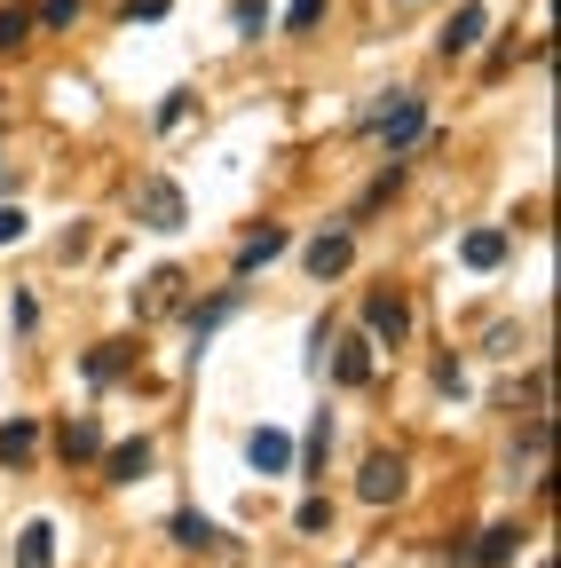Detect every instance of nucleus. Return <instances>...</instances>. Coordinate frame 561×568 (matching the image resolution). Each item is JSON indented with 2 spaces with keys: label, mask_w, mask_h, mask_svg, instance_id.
<instances>
[{
  "label": "nucleus",
  "mask_w": 561,
  "mask_h": 568,
  "mask_svg": "<svg viewBox=\"0 0 561 568\" xmlns=\"http://www.w3.org/2000/svg\"><path fill=\"white\" fill-rule=\"evenodd\" d=\"M372 126H380V142H388V159H403L419 134H428V103H419L411 88H395L380 111H372Z\"/></svg>",
  "instance_id": "2"
},
{
  "label": "nucleus",
  "mask_w": 561,
  "mask_h": 568,
  "mask_svg": "<svg viewBox=\"0 0 561 568\" xmlns=\"http://www.w3.org/2000/svg\"><path fill=\"white\" fill-rule=\"evenodd\" d=\"M538 568H553V560H538Z\"/></svg>",
  "instance_id": "31"
},
{
  "label": "nucleus",
  "mask_w": 561,
  "mask_h": 568,
  "mask_svg": "<svg viewBox=\"0 0 561 568\" xmlns=\"http://www.w3.org/2000/svg\"><path fill=\"white\" fill-rule=\"evenodd\" d=\"M167 537L182 552H222V521H206V514H167Z\"/></svg>",
  "instance_id": "13"
},
{
  "label": "nucleus",
  "mask_w": 561,
  "mask_h": 568,
  "mask_svg": "<svg viewBox=\"0 0 561 568\" xmlns=\"http://www.w3.org/2000/svg\"><path fill=\"white\" fill-rule=\"evenodd\" d=\"M56 458H63V466H88V458H103V426H96V418H63Z\"/></svg>",
  "instance_id": "11"
},
{
  "label": "nucleus",
  "mask_w": 561,
  "mask_h": 568,
  "mask_svg": "<svg viewBox=\"0 0 561 568\" xmlns=\"http://www.w3.org/2000/svg\"><path fill=\"white\" fill-rule=\"evenodd\" d=\"M403 481H411V466H403L395 450H372V458H364V474H357V497H364V506H395Z\"/></svg>",
  "instance_id": "3"
},
{
  "label": "nucleus",
  "mask_w": 561,
  "mask_h": 568,
  "mask_svg": "<svg viewBox=\"0 0 561 568\" xmlns=\"http://www.w3.org/2000/svg\"><path fill=\"white\" fill-rule=\"evenodd\" d=\"M134 222L159 230V237L190 230V197H182V182H174V174H143V182H134Z\"/></svg>",
  "instance_id": "1"
},
{
  "label": "nucleus",
  "mask_w": 561,
  "mask_h": 568,
  "mask_svg": "<svg viewBox=\"0 0 561 568\" xmlns=\"http://www.w3.org/2000/svg\"><path fill=\"white\" fill-rule=\"evenodd\" d=\"M127 364H134V339H103V347H96V355H88V364H80V372H88V379H96V387H111V379H119V372H127Z\"/></svg>",
  "instance_id": "18"
},
{
  "label": "nucleus",
  "mask_w": 561,
  "mask_h": 568,
  "mask_svg": "<svg viewBox=\"0 0 561 568\" xmlns=\"http://www.w3.org/2000/svg\"><path fill=\"white\" fill-rule=\"evenodd\" d=\"M324 443H332V410H317V426H309V450H301V466H317V458H324Z\"/></svg>",
  "instance_id": "25"
},
{
  "label": "nucleus",
  "mask_w": 561,
  "mask_h": 568,
  "mask_svg": "<svg viewBox=\"0 0 561 568\" xmlns=\"http://www.w3.org/2000/svg\"><path fill=\"white\" fill-rule=\"evenodd\" d=\"M261 24H269V0H238V32L261 40Z\"/></svg>",
  "instance_id": "23"
},
{
  "label": "nucleus",
  "mask_w": 561,
  "mask_h": 568,
  "mask_svg": "<svg viewBox=\"0 0 561 568\" xmlns=\"http://www.w3.org/2000/svg\"><path fill=\"white\" fill-rule=\"evenodd\" d=\"M174 9V0H127V24H159Z\"/></svg>",
  "instance_id": "26"
},
{
  "label": "nucleus",
  "mask_w": 561,
  "mask_h": 568,
  "mask_svg": "<svg viewBox=\"0 0 561 568\" xmlns=\"http://www.w3.org/2000/svg\"><path fill=\"white\" fill-rule=\"evenodd\" d=\"M159 466V450H151V435H134V443H119V450H103V481H143Z\"/></svg>",
  "instance_id": "10"
},
{
  "label": "nucleus",
  "mask_w": 561,
  "mask_h": 568,
  "mask_svg": "<svg viewBox=\"0 0 561 568\" xmlns=\"http://www.w3.org/2000/svg\"><path fill=\"white\" fill-rule=\"evenodd\" d=\"M348 261H357V237H348V230H324L309 245V276H348Z\"/></svg>",
  "instance_id": "14"
},
{
  "label": "nucleus",
  "mask_w": 561,
  "mask_h": 568,
  "mask_svg": "<svg viewBox=\"0 0 561 568\" xmlns=\"http://www.w3.org/2000/svg\"><path fill=\"white\" fill-rule=\"evenodd\" d=\"M238 301H246V293H238V284H230V293H214V301H198V308H190V339L206 347V332H222V324L238 316Z\"/></svg>",
  "instance_id": "16"
},
{
  "label": "nucleus",
  "mask_w": 561,
  "mask_h": 568,
  "mask_svg": "<svg viewBox=\"0 0 561 568\" xmlns=\"http://www.w3.org/2000/svg\"><path fill=\"white\" fill-rule=\"evenodd\" d=\"M514 552H522V529H514V521H490L474 545H459V560H467V568H507Z\"/></svg>",
  "instance_id": "6"
},
{
  "label": "nucleus",
  "mask_w": 561,
  "mask_h": 568,
  "mask_svg": "<svg viewBox=\"0 0 561 568\" xmlns=\"http://www.w3.org/2000/svg\"><path fill=\"white\" fill-rule=\"evenodd\" d=\"M317 17H324V0H293V9H285V32H317Z\"/></svg>",
  "instance_id": "24"
},
{
  "label": "nucleus",
  "mask_w": 561,
  "mask_h": 568,
  "mask_svg": "<svg viewBox=\"0 0 561 568\" xmlns=\"http://www.w3.org/2000/svg\"><path fill=\"white\" fill-rule=\"evenodd\" d=\"M364 332H372V347H403L411 339V301L403 293H372L364 301Z\"/></svg>",
  "instance_id": "4"
},
{
  "label": "nucleus",
  "mask_w": 561,
  "mask_h": 568,
  "mask_svg": "<svg viewBox=\"0 0 561 568\" xmlns=\"http://www.w3.org/2000/svg\"><path fill=\"white\" fill-rule=\"evenodd\" d=\"M435 387H443V395H467V372L451 364V355H443V364H435Z\"/></svg>",
  "instance_id": "29"
},
{
  "label": "nucleus",
  "mask_w": 561,
  "mask_h": 568,
  "mask_svg": "<svg viewBox=\"0 0 561 568\" xmlns=\"http://www.w3.org/2000/svg\"><path fill=\"white\" fill-rule=\"evenodd\" d=\"M9 182H17V166H9V159H0V190H9Z\"/></svg>",
  "instance_id": "30"
},
{
  "label": "nucleus",
  "mask_w": 561,
  "mask_h": 568,
  "mask_svg": "<svg viewBox=\"0 0 561 568\" xmlns=\"http://www.w3.org/2000/svg\"><path fill=\"white\" fill-rule=\"evenodd\" d=\"M9 324H17V332H32V324H40V301H32V293H17V301H9Z\"/></svg>",
  "instance_id": "28"
},
{
  "label": "nucleus",
  "mask_w": 561,
  "mask_h": 568,
  "mask_svg": "<svg viewBox=\"0 0 561 568\" xmlns=\"http://www.w3.org/2000/svg\"><path fill=\"white\" fill-rule=\"evenodd\" d=\"M32 450H40V426H32V418H9V426H0V466H32Z\"/></svg>",
  "instance_id": "19"
},
{
  "label": "nucleus",
  "mask_w": 561,
  "mask_h": 568,
  "mask_svg": "<svg viewBox=\"0 0 561 568\" xmlns=\"http://www.w3.org/2000/svg\"><path fill=\"white\" fill-rule=\"evenodd\" d=\"M182 284H190L182 268H151L143 284H134V316H143V324H159V316H174V308H182Z\"/></svg>",
  "instance_id": "5"
},
{
  "label": "nucleus",
  "mask_w": 561,
  "mask_h": 568,
  "mask_svg": "<svg viewBox=\"0 0 561 568\" xmlns=\"http://www.w3.org/2000/svg\"><path fill=\"white\" fill-rule=\"evenodd\" d=\"M482 32H490V17H482V0H459V17L443 24V40H435V48H443V55L459 63V55H474V48H482Z\"/></svg>",
  "instance_id": "7"
},
{
  "label": "nucleus",
  "mask_w": 561,
  "mask_h": 568,
  "mask_svg": "<svg viewBox=\"0 0 561 568\" xmlns=\"http://www.w3.org/2000/svg\"><path fill=\"white\" fill-rule=\"evenodd\" d=\"M17 568H56V529L48 521H24L17 529Z\"/></svg>",
  "instance_id": "17"
},
{
  "label": "nucleus",
  "mask_w": 561,
  "mask_h": 568,
  "mask_svg": "<svg viewBox=\"0 0 561 568\" xmlns=\"http://www.w3.org/2000/svg\"><path fill=\"white\" fill-rule=\"evenodd\" d=\"M32 40V9H0V55Z\"/></svg>",
  "instance_id": "20"
},
{
  "label": "nucleus",
  "mask_w": 561,
  "mask_h": 568,
  "mask_svg": "<svg viewBox=\"0 0 561 568\" xmlns=\"http://www.w3.org/2000/svg\"><path fill=\"white\" fill-rule=\"evenodd\" d=\"M24 230H32V213H24V205H9V197H0V245H24Z\"/></svg>",
  "instance_id": "21"
},
{
  "label": "nucleus",
  "mask_w": 561,
  "mask_h": 568,
  "mask_svg": "<svg viewBox=\"0 0 561 568\" xmlns=\"http://www.w3.org/2000/svg\"><path fill=\"white\" fill-rule=\"evenodd\" d=\"M72 17H80V0H40V17H32V24H72Z\"/></svg>",
  "instance_id": "27"
},
{
  "label": "nucleus",
  "mask_w": 561,
  "mask_h": 568,
  "mask_svg": "<svg viewBox=\"0 0 561 568\" xmlns=\"http://www.w3.org/2000/svg\"><path fill=\"white\" fill-rule=\"evenodd\" d=\"M285 245H293V230H277V222H269V230H253V237L238 245V261H230V276H253V268H269V261H277V253H285Z\"/></svg>",
  "instance_id": "12"
},
{
  "label": "nucleus",
  "mask_w": 561,
  "mask_h": 568,
  "mask_svg": "<svg viewBox=\"0 0 561 568\" xmlns=\"http://www.w3.org/2000/svg\"><path fill=\"white\" fill-rule=\"evenodd\" d=\"M507 253H514V245H507V230H467V245H459V261H467V268H507Z\"/></svg>",
  "instance_id": "15"
},
{
  "label": "nucleus",
  "mask_w": 561,
  "mask_h": 568,
  "mask_svg": "<svg viewBox=\"0 0 561 568\" xmlns=\"http://www.w3.org/2000/svg\"><path fill=\"white\" fill-rule=\"evenodd\" d=\"M324 347H332V379L340 387H372V372H380L372 364V339H324Z\"/></svg>",
  "instance_id": "8"
},
{
  "label": "nucleus",
  "mask_w": 561,
  "mask_h": 568,
  "mask_svg": "<svg viewBox=\"0 0 561 568\" xmlns=\"http://www.w3.org/2000/svg\"><path fill=\"white\" fill-rule=\"evenodd\" d=\"M293 529H301V537H324V529H332V506H324V497H309V506L293 514Z\"/></svg>",
  "instance_id": "22"
},
{
  "label": "nucleus",
  "mask_w": 561,
  "mask_h": 568,
  "mask_svg": "<svg viewBox=\"0 0 561 568\" xmlns=\"http://www.w3.org/2000/svg\"><path fill=\"white\" fill-rule=\"evenodd\" d=\"M246 458H253V474H293V435L253 426V435H246Z\"/></svg>",
  "instance_id": "9"
}]
</instances>
